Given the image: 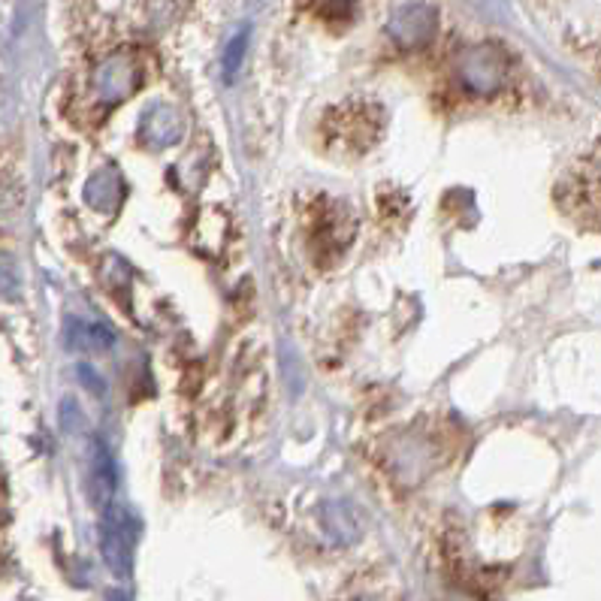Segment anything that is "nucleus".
I'll list each match as a JSON object with an SVG mask.
<instances>
[{"label":"nucleus","mask_w":601,"mask_h":601,"mask_svg":"<svg viewBox=\"0 0 601 601\" xmlns=\"http://www.w3.org/2000/svg\"><path fill=\"white\" fill-rule=\"evenodd\" d=\"M142 82H146V67H142L139 51H112L94 67L91 94L100 107H115V103H124L127 97L137 94Z\"/></svg>","instance_id":"obj_1"},{"label":"nucleus","mask_w":601,"mask_h":601,"mask_svg":"<svg viewBox=\"0 0 601 601\" xmlns=\"http://www.w3.org/2000/svg\"><path fill=\"white\" fill-rule=\"evenodd\" d=\"M456 79L469 94L475 97H493L505 88L508 79V58L505 51L493 43H480V46L465 49L456 64Z\"/></svg>","instance_id":"obj_2"},{"label":"nucleus","mask_w":601,"mask_h":601,"mask_svg":"<svg viewBox=\"0 0 601 601\" xmlns=\"http://www.w3.org/2000/svg\"><path fill=\"white\" fill-rule=\"evenodd\" d=\"M100 553L107 559V568L115 577L130 574L133 556V526L122 508L109 505L100 510Z\"/></svg>","instance_id":"obj_3"},{"label":"nucleus","mask_w":601,"mask_h":601,"mask_svg":"<svg viewBox=\"0 0 601 601\" xmlns=\"http://www.w3.org/2000/svg\"><path fill=\"white\" fill-rule=\"evenodd\" d=\"M435 28H439V12L430 4H405L393 12L387 34L402 51H417L432 43Z\"/></svg>","instance_id":"obj_4"},{"label":"nucleus","mask_w":601,"mask_h":601,"mask_svg":"<svg viewBox=\"0 0 601 601\" xmlns=\"http://www.w3.org/2000/svg\"><path fill=\"white\" fill-rule=\"evenodd\" d=\"M185 137V118L178 115L176 107L170 103H152L139 118V139L148 148H167L176 146Z\"/></svg>","instance_id":"obj_5"},{"label":"nucleus","mask_w":601,"mask_h":601,"mask_svg":"<svg viewBox=\"0 0 601 601\" xmlns=\"http://www.w3.org/2000/svg\"><path fill=\"white\" fill-rule=\"evenodd\" d=\"M115 486H118V475H115V460H112L109 447L103 445L100 439H94L91 447V499L97 502V508H109L112 499H115Z\"/></svg>","instance_id":"obj_6"},{"label":"nucleus","mask_w":601,"mask_h":601,"mask_svg":"<svg viewBox=\"0 0 601 601\" xmlns=\"http://www.w3.org/2000/svg\"><path fill=\"white\" fill-rule=\"evenodd\" d=\"M124 185L115 170H100L85 182V202L97 212H115L122 202Z\"/></svg>","instance_id":"obj_7"},{"label":"nucleus","mask_w":601,"mask_h":601,"mask_svg":"<svg viewBox=\"0 0 601 601\" xmlns=\"http://www.w3.org/2000/svg\"><path fill=\"white\" fill-rule=\"evenodd\" d=\"M115 336H112L109 327L103 324H88V320H70L67 327V344L70 348H82V351H107L112 348Z\"/></svg>","instance_id":"obj_8"},{"label":"nucleus","mask_w":601,"mask_h":601,"mask_svg":"<svg viewBox=\"0 0 601 601\" xmlns=\"http://www.w3.org/2000/svg\"><path fill=\"white\" fill-rule=\"evenodd\" d=\"M420 463H426V465L432 463L430 447L420 445V441H408V445H402L399 450H393V469H396V475H399L402 484H408V486L417 484L420 475L415 469Z\"/></svg>","instance_id":"obj_9"},{"label":"nucleus","mask_w":601,"mask_h":601,"mask_svg":"<svg viewBox=\"0 0 601 601\" xmlns=\"http://www.w3.org/2000/svg\"><path fill=\"white\" fill-rule=\"evenodd\" d=\"M248 40H251V31L242 28L233 40L227 43V49H224V58H221V73H224V82H233L239 76V70H242V61H245V51H248Z\"/></svg>","instance_id":"obj_10"},{"label":"nucleus","mask_w":601,"mask_h":601,"mask_svg":"<svg viewBox=\"0 0 601 601\" xmlns=\"http://www.w3.org/2000/svg\"><path fill=\"white\" fill-rule=\"evenodd\" d=\"M79 378L85 381L88 387H97L103 393V390H107V384H103V378L97 372H91V366H79Z\"/></svg>","instance_id":"obj_11"}]
</instances>
